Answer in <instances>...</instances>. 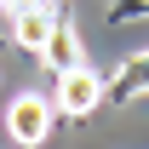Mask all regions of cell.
<instances>
[{"mask_svg": "<svg viewBox=\"0 0 149 149\" xmlns=\"http://www.w3.org/2000/svg\"><path fill=\"white\" fill-rule=\"evenodd\" d=\"M97 103H103V74H97V69H86V63L57 69V92H52V109L57 115L86 120V115H97Z\"/></svg>", "mask_w": 149, "mask_h": 149, "instance_id": "obj_1", "label": "cell"}, {"mask_svg": "<svg viewBox=\"0 0 149 149\" xmlns=\"http://www.w3.org/2000/svg\"><path fill=\"white\" fill-rule=\"evenodd\" d=\"M52 97H40V92H23V97H12V109H6V132H12V143H23V149H35V143H46V132H52Z\"/></svg>", "mask_w": 149, "mask_h": 149, "instance_id": "obj_2", "label": "cell"}, {"mask_svg": "<svg viewBox=\"0 0 149 149\" xmlns=\"http://www.w3.org/2000/svg\"><path fill=\"white\" fill-rule=\"evenodd\" d=\"M35 57H40V63H46L52 74H57V69H74V63H86V46H80V29H74L69 17H57V23H52V35L40 40V52H35Z\"/></svg>", "mask_w": 149, "mask_h": 149, "instance_id": "obj_3", "label": "cell"}, {"mask_svg": "<svg viewBox=\"0 0 149 149\" xmlns=\"http://www.w3.org/2000/svg\"><path fill=\"white\" fill-rule=\"evenodd\" d=\"M52 23H57L52 0H35V6H17V12H12V40H17L23 52H40V40L52 35Z\"/></svg>", "mask_w": 149, "mask_h": 149, "instance_id": "obj_4", "label": "cell"}, {"mask_svg": "<svg viewBox=\"0 0 149 149\" xmlns=\"http://www.w3.org/2000/svg\"><path fill=\"white\" fill-rule=\"evenodd\" d=\"M103 97H115V103H126V97H149V52L126 57V63H120V74H115V80H103Z\"/></svg>", "mask_w": 149, "mask_h": 149, "instance_id": "obj_5", "label": "cell"}, {"mask_svg": "<svg viewBox=\"0 0 149 149\" xmlns=\"http://www.w3.org/2000/svg\"><path fill=\"white\" fill-rule=\"evenodd\" d=\"M109 12H115V17H132V12L149 17V0H109Z\"/></svg>", "mask_w": 149, "mask_h": 149, "instance_id": "obj_6", "label": "cell"}, {"mask_svg": "<svg viewBox=\"0 0 149 149\" xmlns=\"http://www.w3.org/2000/svg\"><path fill=\"white\" fill-rule=\"evenodd\" d=\"M17 6H35V0H6V12H17Z\"/></svg>", "mask_w": 149, "mask_h": 149, "instance_id": "obj_7", "label": "cell"}, {"mask_svg": "<svg viewBox=\"0 0 149 149\" xmlns=\"http://www.w3.org/2000/svg\"><path fill=\"white\" fill-rule=\"evenodd\" d=\"M0 12H6V0H0Z\"/></svg>", "mask_w": 149, "mask_h": 149, "instance_id": "obj_8", "label": "cell"}]
</instances>
